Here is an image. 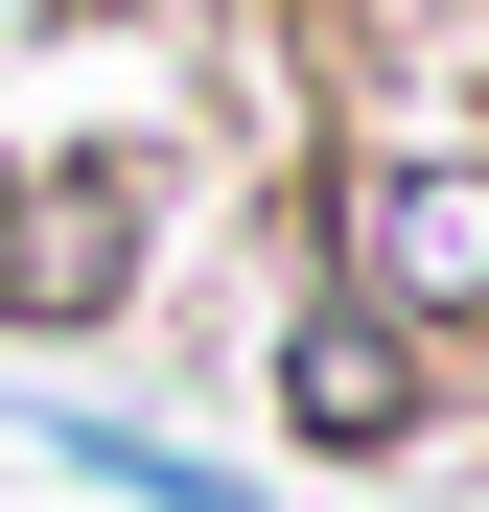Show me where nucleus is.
Segmentation results:
<instances>
[{"mask_svg":"<svg viewBox=\"0 0 489 512\" xmlns=\"http://www.w3.org/2000/svg\"><path fill=\"white\" fill-rule=\"evenodd\" d=\"M47 466H70V489H117V512H280V466L163 443V419H117V396H70V419H47Z\"/></svg>","mask_w":489,"mask_h":512,"instance_id":"20e7f679","label":"nucleus"},{"mask_svg":"<svg viewBox=\"0 0 489 512\" xmlns=\"http://www.w3.org/2000/svg\"><path fill=\"white\" fill-rule=\"evenodd\" d=\"M280 280H326V303H373L396 350H489V140H466V94H326V140L280 163Z\"/></svg>","mask_w":489,"mask_h":512,"instance_id":"f257e3e1","label":"nucleus"},{"mask_svg":"<svg viewBox=\"0 0 489 512\" xmlns=\"http://www.w3.org/2000/svg\"><path fill=\"white\" fill-rule=\"evenodd\" d=\"M257 419H280V466H326V489H396V466H443V350H396L373 303L280 280V303H257Z\"/></svg>","mask_w":489,"mask_h":512,"instance_id":"7ed1b4c3","label":"nucleus"},{"mask_svg":"<svg viewBox=\"0 0 489 512\" xmlns=\"http://www.w3.org/2000/svg\"><path fill=\"white\" fill-rule=\"evenodd\" d=\"M210 233V140L117 117V140H0V350H94L187 280Z\"/></svg>","mask_w":489,"mask_h":512,"instance_id":"f03ea898","label":"nucleus"},{"mask_svg":"<svg viewBox=\"0 0 489 512\" xmlns=\"http://www.w3.org/2000/svg\"><path fill=\"white\" fill-rule=\"evenodd\" d=\"M466 140H489V70H466Z\"/></svg>","mask_w":489,"mask_h":512,"instance_id":"423d86ee","label":"nucleus"},{"mask_svg":"<svg viewBox=\"0 0 489 512\" xmlns=\"http://www.w3.org/2000/svg\"><path fill=\"white\" fill-rule=\"evenodd\" d=\"M257 24L326 70V94H373V70H396V0H257Z\"/></svg>","mask_w":489,"mask_h":512,"instance_id":"39448f33","label":"nucleus"}]
</instances>
